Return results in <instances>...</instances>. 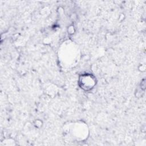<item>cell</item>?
<instances>
[{
    "label": "cell",
    "mask_w": 146,
    "mask_h": 146,
    "mask_svg": "<svg viewBox=\"0 0 146 146\" xmlns=\"http://www.w3.org/2000/svg\"><path fill=\"white\" fill-rule=\"evenodd\" d=\"M82 86L83 88H85L86 90H88L94 87L95 85V82L94 80V78L91 76V75H87V79L86 75H83L82 76Z\"/></svg>",
    "instance_id": "6da1fadb"
}]
</instances>
